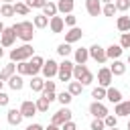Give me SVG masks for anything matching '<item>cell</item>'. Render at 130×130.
I'll return each mask as SVG.
<instances>
[{"mask_svg": "<svg viewBox=\"0 0 130 130\" xmlns=\"http://www.w3.org/2000/svg\"><path fill=\"white\" fill-rule=\"evenodd\" d=\"M30 12V8L26 6V2H16L14 4V14H20V16H26Z\"/></svg>", "mask_w": 130, "mask_h": 130, "instance_id": "484cf974", "label": "cell"}, {"mask_svg": "<svg viewBox=\"0 0 130 130\" xmlns=\"http://www.w3.org/2000/svg\"><path fill=\"white\" fill-rule=\"evenodd\" d=\"M116 26H118L120 32H128V30H130V16H118Z\"/></svg>", "mask_w": 130, "mask_h": 130, "instance_id": "cb8c5ba5", "label": "cell"}, {"mask_svg": "<svg viewBox=\"0 0 130 130\" xmlns=\"http://www.w3.org/2000/svg\"><path fill=\"white\" fill-rule=\"evenodd\" d=\"M12 30H14L16 39H20V41H24V43H30L32 37H35V24L28 22V20H22V22L12 24Z\"/></svg>", "mask_w": 130, "mask_h": 130, "instance_id": "6da1fadb", "label": "cell"}, {"mask_svg": "<svg viewBox=\"0 0 130 130\" xmlns=\"http://www.w3.org/2000/svg\"><path fill=\"white\" fill-rule=\"evenodd\" d=\"M2 83H4V81H0V91H2Z\"/></svg>", "mask_w": 130, "mask_h": 130, "instance_id": "680465c9", "label": "cell"}, {"mask_svg": "<svg viewBox=\"0 0 130 130\" xmlns=\"http://www.w3.org/2000/svg\"><path fill=\"white\" fill-rule=\"evenodd\" d=\"M28 65H30V77H35V75L43 69L45 59H43V57H39V55H32V57L28 59Z\"/></svg>", "mask_w": 130, "mask_h": 130, "instance_id": "7c38bea8", "label": "cell"}, {"mask_svg": "<svg viewBox=\"0 0 130 130\" xmlns=\"http://www.w3.org/2000/svg\"><path fill=\"white\" fill-rule=\"evenodd\" d=\"M32 24H35V28H45V26H49V18L43 16V14H37L35 20H32Z\"/></svg>", "mask_w": 130, "mask_h": 130, "instance_id": "4316f807", "label": "cell"}, {"mask_svg": "<svg viewBox=\"0 0 130 130\" xmlns=\"http://www.w3.org/2000/svg\"><path fill=\"white\" fill-rule=\"evenodd\" d=\"M14 71H16V65L10 61L8 65H4V67L0 69V81H8V79L14 75Z\"/></svg>", "mask_w": 130, "mask_h": 130, "instance_id": "ac0fdd59", "label": "cell"}, {"mask_svg": "<svg viewBox=\"0 0 130 130\" xmlns=\"http://www.w3.org/2000/svg\"><path fill=\"white\" fill-rule=\"evenodd\" d=\"M41 95H43V98H45V100H47L49 104L57 100V93H55V91H41Z\"/></svg>", "mask_w": 130, "mask_h": 130, "instance_id": "f6af8a7d", "label": "cell"}, {"mask_svg": "<svg viewBox=\"0 0 130 130\" xmlns=\"http://www.w3.org/2000/svg\"><path fill=\"white\" fill-rule=\"evenodd\" d=\"M8 102H10V98H8V93H4V91H0V106H8Z\"/></svg>", "mask_w": 130, "mask_h": 130, "instance_id": "c3c4849f", "label": "cell"}, {"mask_svg": "<svg viewBox=\"0 0 130 130\" xmlns=\"http://www.w3.org/2000/svg\"><path fill=\"white\" fill-rule=\"evenodd\" d=\"M49 28H51V32H55V35H59V32H63V28H65V22H63V16H51L49 18Z\"/></svg>", "mask_w": 130, "mask_h": 130, "instance_id": "8fae6325", "label": "cell"}, {"mask_svg": "<svg viewBox=\"0 0 130 130\" xmlns=\"http://www.w3.org/2000/svg\"><path fill=\"white\" fill-rule=\"evenodd\" d=\"M108 130H118V128H116V126H114V128H108Z\"/></svg>", "mask_w": 130, "mask_h": 130, "instance_id": "6f0895ef", "label": "cell"}, {"mask_svg": "<svg viewBox=\"0 0 130 130\" xmlns=\"http://www.w3.org/2000/svg\"><path fill=\"white\" fill-rule=\"evenodd\" d=\"M87 51H89V57H91L93 61H98V63H106V61H108V57H106V49H104V47H100L98 43H95V45H91Z\"/></svg>", "mask_w": 130, "mask_h": 130, "instance_id": "5b68a950", "label": "cell"}, {"mask_svg": "<svg viewBox=\"0 0 130 130\" xmlns=\"http://www.w3.org/2000/svg\"><path fill=\"white\" fill-rule=\"evenodd\" d=\"M104 124H106V128H114V126L118 124V118H116L114 114H108V116L104 118Z\"/></svg>", "mask_w": 130, "mask_h": 130, "instance_id": "74e56055", "label": "cell"}, {"mask_svg": "<svg viewBox=\"0 0 130 130\" xmlns=\"http://www.w3.org/2000/svg\"><path fill=\"white\" fill-rule=\"evenodd\" d=\"M55 87H57V83H55V81H51V79H47V81H45L43 91H55Z\"/></svg>", "mask_w": 130, "mask_h": 130, "instance_id": "bcb514c9", "label": "cell"}, {"mask_svg": "<svg viewBox=\"0 0 130 130\" xmlns=\"http://www.w3.org/2000/svg\"><path fill=\"white\" fill-rule=\"evenodd\" d=\"M0 16H14V4H0Z\"/></svg>", "mask_w": 130, "mask_h": 130, "instance_id": "1f68e13d", "label": "cell"}, {"mask_svg": "<svg viewBox=\"0 0 130 130\" xmlns=\"http://www.w3.org/2000/svg\"><path fill=\"white\" fill-rule=\"evenodd\" d=\"M120 47H122V49H130V32H122Z\"/></svg>", "mask_w": 130, "mask_h": 130, "instance_id": "60d3db41", "label": "cell"}, {"mask_svg": "<svg viewBox=\"0 0 130 130\" xmlns=\"http://www.w3.org/2000/svg\"><path fill=\"white\" fill-rule=\"evenodd\" d=\"M106 100L112 104H120L122 102V91L116 87H106Z\"/></svg>", "mask_w": 130, "mask_h": 130, "instance_id": "2e32d148", "label": "cell"}, {"mask_svg": "<svg viewBox=\"0 0 130 130\" xmlns=\"http://www.w3.org/2000/svg\"><path fill=\"white\" fill-rule=\"evenodd\" d=\"M47 2H49V0H26V6L32 10V8H43Z\"/></svg>", "mask_w": 130, "mask_h": 130, "instance_id": "ab89813d", "label": "cell"}, {"mask_svg": "<svg viewBox=\"0 0 130 130\" xmlns=\"http://www.w3.org/2000/svg\"><path fill=\"white\" fill-rule=\"evenodd\" d=\"M63 22H65L67 26H71V28H73V26L77 24V18H75L73 14H65V18H63Z\"/></svg>", "mask_w": 130, "mask_h": 130, "instance_id": "7bdbcfd3", "label": "cell"}, {"mask_svg": "<svg viewBox=\"0 0 130 130\" xmlns=\"http://www.w3.org/2000/svg\"><path fill=\"white\" fill-rule=\"evenodd\" d=\"M8 85H10V89H14V91H20V89H22V85H24V81H22V75H12V77L8 79Z\"/></svg>", "mask_w": 130, "mask_h": 130, "instance_id": "603a6c76", "label": "cell"}, {"mask_svg": "<svg viewBox=\"0 0 130 130\" xmlns=\"http://www.w3.org/2000/svg\"><path fill=\"white\" fill-rule=\"evenodd\" d=\"M2 55H4V47L0 45V59H2Z\"/></svg>", "mask_w": 130, "mask_h": 130, "instance_id": "f5cc1de1", "label": "cell"}, {"mask_svg": "<svg viewBox=\"0 0 130 130\" xmlns=\"http://www.w3.org/2000/svg\"><path fill=\"white\" fill-rule=\"evenodd\" d=\"M14 39H16V35L12 30V26H4V30L0 35V45L2 47H12L14 45Z\"/></svg>", "mask_w": 130, "mask_h": 130, "instance_id": "52a82bcc", "label": "cell"}, {"mask_svg": "<svg viewBox=\"0 0 130 130\" xmlns=\"http://www.w3.org/2000/svg\"><path fill=\"white\" fill-rule=\"evenodd\" d=\"M43 87H45V81H43L39 75H35V77L30 79V89H32V91H43Z\"/></svg>", "mask_w": 130, "mask_h": 130, "instance_id": "f1b7e54d", "label": "cell"}, {"mask_svg": "<svg viewBox=\"0 0 130 130\" xmlns=\"http://www.w3.org/2000/svg\"><path fill=\"white\" fill-rule=\"evenodd\" d=\"M100 2H104V4H108V2H112V0H100Z\"/></svg>", "mask_w": 130, "mask_h": 130, "instance_id": "9f6ffc18", "label": "cell"}, {"mask_svg": "<svg viewBox=\"0 0 130 130\" xmlns=\"http://www.w3.org/2000/svg\"><path fill=\"white\" fill-rule=\"evenodd\" d=\"M6 120H8V124H10V126H18V124L22 122V114H20V110L10 108V110H8V114H6Z\"/></svg>", "mask_w": 130, "mask_h": 130, "instance_id": "5bb4252c", "label": "cell"}, {"mask_svg": "<svg viewBox=\"0 0 130 130\" xmlns=\"http://www.w3.org/2000/svg\"><path fill=\"white\" fill-rule=\"evenodd\" d=\"M2 30H4V24H2V22H0V35H2Z\"/></svg>", "mask_w": 130, "mask_h": 130, "instance_id": "11a10c76", "label": "cell"}, {"mask_svg": "<svg viewBox=\"0 0 130 130\" xmlns=\"http://www.w3.org/2000/svg\"><path fill=\"white\" fill-rule=\"evenodd\" d=\"M14 0H2V4H12Z\"/></svg>", "mask_w": 130, "mask_h": 130, "instance_id": "816d5d0a", "label": "cell"}, {"mask_svg": "<svg viewBox=\"0 0 130 130\" xmlns=\"http://www.w3.org/2000/svg\"><path fill=\"white\" fill-rule=\"evenodd\" d=\"M73 6H75V0H59V2H57V12H61V14H71V12H73Z\"/></svg>", "mask_w": 130, "mask_h": 130, "instance_id": "e0dca14e", "label": "cell"}, {"mask_svg": "<svg viewBox=\"0 0 130 130\" xmlns=\"http://www.w3.org/2000/svg\"><path fill=\"white\" fill-rule=\"evenodd\" d=\"M35 106H37V112H41V114H45V112L49 110V106H51V104H49V102H47V100H45V98L41 95V98H37V102H35Z\"/></svg>", "mask_w": 130, "mask_h": 130, "instance_id": "4dcf8cb0", "label": "cell"}, {"mask_svg": "<svg viewBox=\"0 0 130 130\" xmlns=\"http://www.w3.org/2000/svg\"><path fill=\"white\" fill-rule=\"evenodd\" d=\"M73 65L75 63H71V61H63V63H59V69H57V77H59V81H71V77H73Z\"/></svg>", "mask_w": 130, "mask_h": 130, "instance_id": "3957f363", "label": "cell"}, {"mask_svg": "<svg viewBox=\"0 0 130 130\" xmlns=\"http://www.w3.org/2000/svg\"><path fill=\"white\" fill-rule=\"evenodd\" d=\"M79 83H81V85H89V83H93V73H91V71H87V73L79 79Z\"/></svg>", "mask_w": 130, "mask_h": 130, "instance_id": "b9f144b4", "label": "cell"}, {"mask_svg": "<svg viewBox=\"0 0 130 130\" xmlns=\"http://www.w3.org/2000/svg\"><path fill=\"white\" fill-rule=\"evenodd\" d=\"M91 98H93L95 102L104 100V98H106V87H100V85H98V87H93V89H91Z\"/></svg>", "mask_w": 130, "mask_h": 130, "instance_id": "e575fe53", "label": "cell"}, {"mask_svg": "<svg viewBox=\"0 0 130 130\" xmlns=\"http://www.w3.org/2000/svg\"><path fill=\"white\" fill-rule=\"evenodd\" d=\"M71 116H73V112H71L67 106H63L61 110H57V112L53 114L51 124H55V126H63L65 122H69V120H71Z\"/></svg>", "mask_w": 130, "mask_h": 130, "instance_id": "277c9868", "label": "cell"}, {"mask_svg": "<svg viewBox=\"0 0 130 130\" xmlns=\"http://www.w3.org/2000/svg\"><path fill=\"white\" fill-rule=\"evenodd\" d=\"M85 10L89 12V16H98V14H102V2L100 0H85Z\"/></svg>", "mask_w": 130, "mask_h": 130, "instance_id": "9a60e30c", "label": "cell"}, {"mask_svg": "<svg viewBox=\"0 0 130 130\" xmlns=\"http://www.w3.org/2000/svg\"><path fill=\"white\" fill-rule=\"evenodd\" d=\"M87 71H89V69H87L85 65H73V77H75V81H79Z\"/></svg>", "mask_w": 130, "mask_h": 130, "instance_id": "83f0119b", "label": "cell"}, {"mask_svg": "<svg viewBox=\"0 0 130 130\" xmlns=\"http://www.w3.org/2000/svg\"><path fill=\"white\" fill-rule=\"evenodd\" d=\"M32 57V47L28 43H24L22 47H16L10 51V61L12 63H20V61H28Z\"/></svg>", "mask_w": 130, "mask_h": 130, "instance_id": "7a4b0ae2", "label": "cell"}, {"mask_svg": "<svg viewBox=\"0 0 130 130\" xmlns=\"http://www.w3.org/2000/svg\"><path fill=\"white\" fill-rule=\"evenodd\" d=\"M126 130H130V118H128V124H126Z\"/></svg>", "mask_w": 130, "mask_h": 130, "instance_id": "db71d44e", "label": "cell"}, {"mask_svg": "<svg viewBox=\"0 0 130 130\" xmlns=\"http://www.w3.org/2000/svg\"><path fill=\"white\" fill-rule=\"evenodd\" d=\"M89 114L93 116V118H100V120H104L110 112H108V108L102 104V102H93L91 106H89Z\"/></svg>", "mask_w": 130, "mask_h": 130, "instance_id": "ba28073f", "label": "cell"}, {"mask_svg": "<svg viewBox=\"0 0 130 130\" xmlns=\"http://www.w3.org/2000/svg\"><path fill=\"white\" fill-rule=\"evenodd\" d=\"M18 110H20L22 118H32V116L37 114V106H35V102H30V100H24Z\"/></svg>", "mask_w": 130, "mask_h": 130, "instance_id": "30bf717a", "label": "cell"}, {"mask_svg": "<svg viewBox=\"0 0 130 130\" xmlns=\"http://www.w3.org/2000/svg\"><path fill=\"white\" fill-rule=\"evenodd\" d=\"M122 51H124V49H122L120 45H110V47L106 49V57L116 61V59H120V57H122Z\"/></svg>", "mask_w": 130, "mask_h": 130, "instance_id": "ffe728a7", "label": "cell"}, {"mask_svg": "<svg viewBox=\"0 0 130 130\" xmlns=\"http://www.w3.org/2000/svg\"><path fill=\"white\" fill-rule=\"evenodd\" d=\"M57 69H59V63H57V61H53V59H49V61H45V65H43V69H41V73H43L47 79H51V77H55V75H57Z\"/></svg>", "mask_w": 130, "mask_h": 130, "instance_id": "9c48e42d", "label": "cell"}, {"mask_svg": "<svg viewBox=\"0 0 130 130\" xmlns=\"http://www.w3.org/2000/svg\"><path fill=\"white\" fill-rule=\"evenodd\" d=\"M108 69L112 71V75H124V73H126V63H122L120 59H116Z\"/></svg>", "mask_w": 130, "mask_h": 130, "instance_id": "7402d4cb", "label": "cell"}, {"mask_svg": "<svg viewBox=\"0 0 130 130\" xmlns=\"http://www.w3.org/2000/svg\"><path fill=\"white\" fill-rule=\"evenodd\" d=\"M114 114H116V118H120V116H130V100H128V102H120V104H116Z\"/></svg>", "mask_w": 130, "mask_h": 130, "instance_id": "d6986e66", "label": "cell"}, {"mask_svg": "<svg viewBox=\"0 0 130 130\" xmlns=\"http://www.w3.org/2000/svg\"><path fill=\"white\" fill-rule=\"evenodd\" d=\"M112 79H114V75H112V71L108 67H102L98 71V83H100V87H110Z\"/></svg>", "mask_w": 130, "mask_h": 130, "instance_id": "8992f818", "label": "cell"}, {"mask_svg": "<svg viewBox=\"0 0 130 130\" xmlns=\"http://www.w3.org/2000/svg\"><path fill=\"white\" fill-rule=\"evenodd\" d=\"M81 89H83V85L79 83V81H69V87H67V91L75 98V95H79L81 93Z\"/></svg>", "mask_w": 130, "mask_h": 130, "instance_id": "f546056e", "label": "cell"}, {"mask_svg": "<svg viewBox=\"0 0 130 130\" xmlns=\"http://www.w3.org/2000/svg\"><path fill=\"white\" fill-rule=\"evenodd\" d=\"M89 59V51L87 49H75V65H85V61Z\"/></svg>", "mask_w": 130, "mask_h": 130, "instance_id": "44dd1931", "label": "cell"}, {"mask_svg": "<svg viewBox=\"0 0 130 130\" xmlns=\"http://www.w3.org/2000/svg\"><path fill=\"white\" fill-rule=\"evenodd\" d=\"M57 100H59L61 106H69L71 100H73V95H71L69 91H61V93H57Z\"/></svg>", "mask_w": 130, "mask_h": 130, "instance_id": "836d02e7", "label": "cell"}, {"mask_svg": "<svg viewBox=\"0 0 130 130\" xmlns=\"http://www.w3.org/2000/svg\"><path fill=\"white\" fill-rule=\"evenodd\" d=\"M24 130H45V128H43L41 124H30V126H26Z\"/></svg>", "mask_w": 130, "mask_h": 130, "instance_id": "681fc988", "label": "cell"}, {"mask_svg": "<svg viewBox=\"0 0 130 130\" xmlns=\"http://www.w3.org/2000/svg\"><path fill=\"white\" fill-rule=\"evenodd\" d=\"M118 10H116V6H114V2H108V4H104L102 6V14H106V16H114Z\"/></svg>", "mask_w": 130, "mask_h": 130, "instance_id": "d590c367", "label": "cell"}, {"mask_svg": "<svg viewBox=\"0 0 130 130\" xmlns=\"http://www.w3.org/2000/svg\"><path fill=\"white\" fill-rule=\"evenodd\" d=\"M61 130H77V124H75L73 120H69V122H65V124L61 126Z\"/></svg>", "mask_w": 130, "mask_h": 130, "instance_id": "7dc6e473", "label": "cell"}, {"mask_svg": "<svg viewBox=\"0 0 130 130\" xmlns=\"http://www.w3.org/2000/svg\"><path fill=\"white\" fill-rule=\"evenodd\" d=\"M45 130H61V126H55V124H49Z\"/></svg>", "mask_w": 130, "mask_h": 130, "instance_id": "f907efd6", "label": "cell"}, {"mask_svg": "<svg viewBox=\"0 0 130 130\" xmlns=\"http://www.w3.org/2000/svg\"><path fill=\"white\" fill-rule=\"evenodd\" d=\"M71 51H73V49H71V45H67V43H61V45L57 47V53H59L61 57H67Z\"/></svg>", "mask_w": 130, "mask_h": 130, "instance_id": "8d00e7d4", "label": "cell"}, {"mask_svg": "<svg viewBox=\"0 0 130 130\" xmlns=\"http://www.w3.org/2000/svg\"><path fill=\"white\" fill-rule=\"evenodd\" d=\"M128 65H130V55H128Z\"/></svg>", "mask_w": 130, "mask_h": 130, "instance_id": "91938a15", "label": "cell"}, {"mask_svg": "<svg viewBox=\"0 0 130 130\" xmlns=\"http://www.w3.org/2000/svg\"><path fill=\"white\" fill-rule=\"evenodd\" d=\"M43 16H47V18H51V16H55L57 14V4H53V2H47L43 8Z\"/></svg>", "mask_w": 130, "mask_h": 130, "instance_id": "d4e9b609", "label": "cell"}, {"mask_svg": "<svg viewBox=\"0 0 130 130\" xmlns=\"http://www.w3.org/2000/svg\"><path fill=\"white\" fill-rule=\"evenodd\" d=\"M114 6H116V10L126 12V10L130 8V0H116V2H114Z\"/></svg>", "mask_w": 130, "mask_h": 130, "instance_id": "f35d334b", "label": "cell"}, {"mask_svg": "<svg viewBox=\"0 0 130 130\" xmlns=\"http://www.w3.org/2000/svg\"><path fill=\"white\" fill-rule=\"evenodd\" d=\"M81 37H83V30H81L79 26H73V28H69V32H65V43L71 45V43L79 41Z\"/></svg>", "mask_w": 130, "mask_h": 130, "instance_id": "4fadbf2b", "label": "cell"}, {"mask_svg": "<svg viewBox=\"0 0 130 130\" xmlns=\"http://www.w3.org/2000/svg\"><path fill=\"white\" fill-rule=\"evenodd\" d=\"M16 71H18V75H30V65H28V61L16 63Z\"/></svg>", "mask_w": 130, "mask_h": 130, "instance_id": "d6a6232c", "label": "cell"}, {"mask_svg": "<svg viewBox=\"0 0 130 130\" xmlns=\"http://www.w3.org/2000/svg\"><path fill=\"white\" fill-rule=\"evenodd\" d=\"M104 128H106L104 120H100V118H93V122H91V130H104Z\"/></svg>", "mask_w": 130, "mask_h": 130, "instance_id": "ee69618b", "label": "cell"}]
</instances>
